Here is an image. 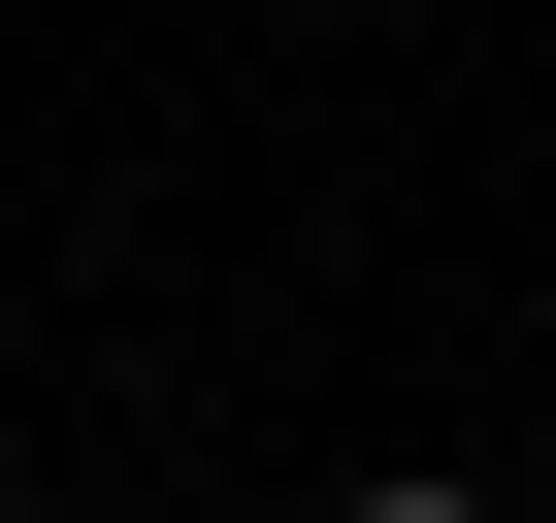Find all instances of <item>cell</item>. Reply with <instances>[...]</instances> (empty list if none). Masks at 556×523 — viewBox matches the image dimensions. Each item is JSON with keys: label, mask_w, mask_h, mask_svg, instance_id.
I'll return each instance as SVG.
<instances>
[{"label": "cell", "mask_w": 556, "mask_h": 523, "mask_svg": "<svg viewBox=\"0 0 556 523\" xmlns=\"http://www.w3.org/2000/svg\"><path fill=\"white\" fill-rule=\"evenodd\" d=\"M361 523H491V490H361Z\"/></svg>", "instance_id": "1"}]
</instances>
